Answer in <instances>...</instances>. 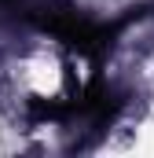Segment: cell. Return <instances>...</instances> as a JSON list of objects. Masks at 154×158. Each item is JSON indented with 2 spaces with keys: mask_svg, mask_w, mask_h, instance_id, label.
Wrapping results in <instances>:
<instances>
[]
</instances>
